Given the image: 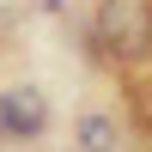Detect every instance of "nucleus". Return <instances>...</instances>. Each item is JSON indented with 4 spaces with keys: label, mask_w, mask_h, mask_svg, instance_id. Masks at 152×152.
I'll list each match as a JSON object with an SVG mask.
<instances>
[{
    "label": "nucleus",
    "mask_w": 152,
    "mask_h": 152,
    "mask_svg": "<svg viewBox=\"0 0 152 152\" xmlns=\"http://www.w3.org/2000/svg\"><path fill=\"white\" fill-rule=\"evenodd\" d=\"M97 37H104L110 55H140L152 43V0H104Z\"/></svg>",
    "instance_id": "1"
},
{
    "label": "nucleus",
    "mask_w": 152,
    "mask_h": 152,
    "mask_svg": "<svg viewBox=\"0 0 152 152\" xmlns=\"http://www.w3.org/2000/svg\"><path fill=\"white\" fill-rule=\"evenodd\" d=\"M0 116H6V128H24V134H31L37 122H43V104L24 91V97H6V104H0Z\"/></svg>",
    "instance_id": "2"
}]
</instances>
